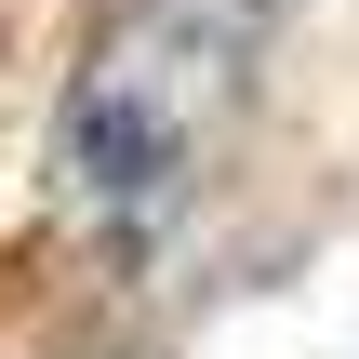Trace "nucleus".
<instances>
[{
	"label": "nucleus",
	"mask_w": 359,
	"mask_h": 359,
	"mask_svg": "<svg viewBox=\"0 0 359 359\" xmlns=\"http://www.w3.org/2000/svg\"><path fill=\"white\" fill-rule=\"evenodd\" d=\"M280 0H107L80 27V67L53 93V187L107 240H147L187 213V187L226 160L253 80H266Z\"/></svg>",
	"instance_id": "1"
},
{
	"label": "nucleus",
	"mask_w": 359,
	"mask_h": 359,
	"mask_svg": "<svg viewBox=\"0 0 359 359\" xmlns=\"http://www.w3.org/2000/svg\"><path fill=\"white\" fill-rule=\"evenodd\" d=\"M0 67H13V0H0Z\"/></svg>",
	"instance_id": "2"
}]
</instances>
